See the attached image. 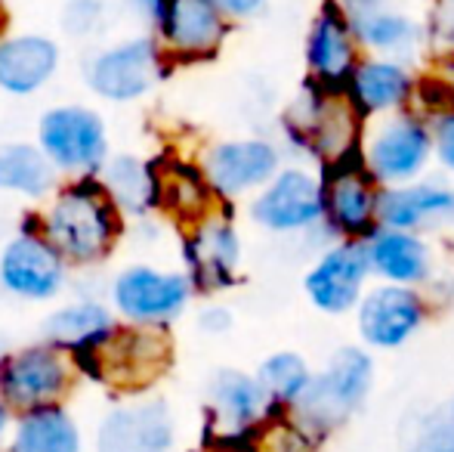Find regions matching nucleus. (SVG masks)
<instances>
[{
	"label": "nucleus",
	"instance_id": "obj_1",
	"mask_svg": "<svg viewBox=\"0 0 454 452\" xmlns=\"http://www.w3.org/2000/svg\"><path fill=\"white\" fill-rule=\"evenodd\" d=\"M37 229L66 264L93 266L114 251L124 233V220L102 180L78 177L56 195Z\"/></svg>",
	"mask_w": 454,
	"mask_h": 452
},
{
	"label": "nucleus",
	"instance_id": "obj_2",
	"mask_svg": "<svg viewBox=\"0 0 454 452\" xmlns=\"http://www.w3.org/2000/svg\"><path fill=\"white\" fill-rule=\"evenodd\" d=\"M371 391H374V356L359 344H347L334 350L318 372H312L309 387L287 412V418L312 447H318L325 437H331L356 412L364 409Z\"/></svg>",
	"mask_w": 454,
	"mask_h": 452
},
{
	"label": "nucleus",
	"instance_id": "obj_3",
	"mask_svg": "<svg viewBox=\"0 0 454 452\" xmlns=\"http://www.w3.org/2000/svg\"><path fill=\"white\" fill-rule=\"evenodd\" d=\"M78 372L90 375L93 381L112 387L127 397L149 391L168 375L174 362V344L168 326H130L114 322L99 341L72 353Z\"/></svg>",
	"mask_w": 454,
	"mask_h": 452
},
{
	"label": "nucleus",
	"instance_id": "obj_4",
	"mask_svg": "<svg viewBox=\"0 0 454 452\" xmlns=\"http://www.w3.org/2000/svg\"><path fill=\"white\" fill-rule=\"evenodd\" d=\"M74 372L72 356L47 341L10 350L0 360V403L12 416L56 406L72 391Z\"/></svg>",
	"mask_w": 454,
	"mask_h": 452
},
{
	"label": "nucleus",
	"instance_id": "obj_5",
	"mask_svg": "<svg viewBox=\"0 0 454 452\" xmlns=\"http://www.w3.org/2000/svg\"><path fill=\"white\" fill-rule=\"evenodd\" d=\"M362 164L377 186H405L420 180L433 158L430 121L418 112H395L371 127L359 146Z\"/></svg>",
	"mask_w": 454,
	"mask_h": 452
},
{
	"label": "nucleus",
	"instance_id": "obj_6",
	"mask_svg": "<svg viewBox=\"0 0 454 452\" xmlns=\"http://www.w3.org/2000/svg\"><path fill=\"white\" fill-rule=\"evenodd\" d=\"M37 149L56 170L74 177H93L108 158V131L90 106L66 103L41 115Z\"/></svg>",
	"mask_w": 454,
	"mask_h": 452
},
{
	"label": "nucleus",
	"instance_id": "obj_7",
	"mask_svg": "<svg viewBox=\"0 0 454 452\" xmlns=\"http://www.w3.org/2000/svg\"><path fill=\"white\" fill-rule=\"evenodd\" d=\"M192 282L180 270L127 266L112 282V304L130 326H168L192 301Z\"/></svg>",
	"mask_w": 454,
	"mask_h": 452
},
{
	"label": "nucleus",
	"instance_id": "obj_8",
	"mask_svg": "<svg viewBox=\"0 0 454 452\" xmlns=\"http://www.w3.org/2000/svg\"><path fill=\"white\" fill-rule=\"evenodd\" d=\"M164 72V56L155 37H127L99 50L87 62V84L108 103H133L155 87Z\"/></svg>",
	"mask_w": 454,
	"mask_h": 452
},
{
	"label": "nucleus",
	"instance_id": "obj_9",
	"mask_svg": "<svg viewBox=\"0 0 454 452\" xmlns=\"http://www.w3.org/2000/svg\"><path fill=\"white\" fill-rule=\"evenodd\" d=\"M251 220L278 235H297L322 226V177L306 168H281L263 189H257L251 202Z\"/></svg>",
	"mask_w": 454,
	"mask_h": 452
},
{
	"label": "nucleus",
	"instance_id": "obj_10",
	"mask_svg": "<svg viewBox=\"0 0 454 452\" xmlns=\"http://www.w3.org/2000/svg\"><path fill=\"white\" fill-rule=\"evenodd\" d=\"M427 313L430 310L418 289L380 282L356 304V332L364 350H402L424 329Z\"/></svg>",
	"mask_w": 454,
	"mask_h": 452
},
{
	"label": "nucleus",
	"instance_id": "obj_11",
	"mask_svg": "<svg viewBox=\"0 0 454 452\" xmlns=\"http://www.w3.org/2000/svg\"><path fill=\"white\" fill-rule=\"evenodd\" d=\"M275 416L257 378L220 369L207 385V428L214 443H245Z\"/></svg>",
	"mask_w": 454,
	"mask_h": 452
},
{
	"label": "nucleus",
	"instance_id": "obj_12",
	"mask_svg": "<svg viewBox=\"0 0 454 452\" xmlns=\"http://www.w3.org/2000/svg\"><path fill=\"white\" fill-rule=\"evenodd\" d=\"M377 195H380V186L364 170L359 152L334 162L331 174L322 180L328 233L337 239H368L377 229Z\"/></svg>",
	"mask_w": 454,
	"mask_h": 452
},
{
	"label": "nucleus",
	"instance_id": "obj_13",
	"mask_svg": "<svg viewBox=\"0 0 454 452\" xmlns=\"http://www.w3.org/2000/svg\"><path fill=\"white\" fill-rule=\"evenodd\" d=\"M368 254L364 242L356 239H337L318 254L316 264L306 270L303 291L316 310L328 316L353 313L356 304L368 291Z\"/></svg>",
	"mask_w": 454,
	"mask_h": 452
},
{
	"label": "nucleus",
	"instance_id": "obj_14",
	"mask_svg": "<svg viewBox=\"0 0 454 452\" xmlns=\"http://www.w3.org/2000/svg\"><path fill=\"white\" fill-rule=\"evenodd\" d=\"M0 285L22 301H53L66 285V260L41 229L25 226L0 251Z\"/></svg>",
	"mask_w": 454,
	"mask_h": 452
},
{
	"label": "nucleus",
	"instance_id": "obj_15",
	"mask_svg": "<svg viewBox=\"0 0 454 452\" xmlns=\"http://www.w3.org/2000/svg\"><path fill=\"white\" fill-rule=\"evenodd\" d=\"M281 170V152L270 139H226L207 149L201 174L210 193L239 199L251 189H263Z\"/></svg>",
	"mask_w": 454,
	"mask_h": 452
},
{
	"label": "nucleus",
	"instance_id": "obj_16",
	"mask_svg": "<svg viewBox=\"0 0 454 452\" xmlns=\"http://www.w3.org/2000/svg\"><path fill=\"white\" fill-rule=\"evenodd\" d=\"M174 443L176 422L164 400L114 406L96 428V452H170Z\"/></svg>",
	"mask_w": 454,
	"mask_h": 452
},
{
	"label": "nucleus",
	"instance_id": "obj_17",
	"mask_svg": "<svg viewBox=\"0 0 454 452\" xmlns=\"http://www.w3.org/2000/svg\"><path fill=\"white\" fill-rule=\"evenodd\" d=\"M414 87H418V78L405 62L368 56V59L356 62L353 75L347 78L340 93L349 103V109L362 121H368L377 115L387 118V115L405 112V106L414 99Z\"/></svg>",
	"mask_w": 454,
	"mask_h": 452
},
{
	"label": "nucleus",
	"instance_id": "obj_18",
	"mask_svg": "<svg viewBox=\"0 0 454 452\" xmlns=\"http://www.w3.org/2000/svg\"><path fill=\"white\" fill-rule=\"evenodd\" d=\"M356 62H359V41H356L353 28H349L337 0H325L322 10L312 19L309 35H306V68H309V81L328 87V91H334V87L343 91Z\"/></svg>",
	"mask_w": 454,
	"mask_h": 452
},
{
	"label": "nucleus",
	"instance_id": "obj_19",
	"mask_svg": "<svg viewBox=\"0 0 454 452\" xmlns=\"http://www.w3.org/2000/svg\"><path fill=\"white\" fill-rule=\"evenodd\" d=\"M183 258L192 291L214 295V291H223L235 282V270L241 260V239L229 220L204 218L185 239Z\"/></svg>",
	"mask_w": 454,
	"mask_h": 452
},
{
	"label": "nucleus",
	"instance_id": "obj_20",
	"mask_svg": "<svg viewBox=\"0 0 454 452\" xmlns=\"http://www.w3.org/2000/svg\"><path fill=\"white\" fill-rule=\"evenodd\" d=\"M158 35L170 56L183 62H198L223 47L229 22L214 0H170Z\"/></svg>",
	"mask_w": 454,
	"mask_h": 452
},
{
	"label": "nucleus",
	"instance_id": "obj_21",
	"mask_svg": "<svg viewBox=\"0 0 454 452\" xmlns=\"http://www.w3.org/2000/svg\"><path fill=\"white\" fill-rule=\"evenodd\" d=\"M364 254H368L371 276L387 285L418 289L433 276V251L420 233L377 226L364 239Z\"/></svg>",
	"mask_w": 454,
	"mask_h": 452
},
{
	"label": "nucleus",
	"instance_id": "obj_22",
	"mask_svg": "<svg viewBox=\"0 0 454 452\" xmlns=\"http://www.w3.org/2000/svg\"><path fill=\"white\" fill-rule=\"evenodd\" d=\"M449 218H454V186L445 180H414L387 186L377 195V226L420 233Z\"/></svg>",
	"mask_w": 454,
	"mask_h": 452
},
{
	"label": "nucleus",
	"instance_id": "obj_23",
	"mask_svg": "<svg viewBox=\"0 0 454 452\" xmlns=\"http://www.w3.org/2000/svg\"><path fill=\"white\" fill-rule=\"evenodd\" d=\"M62 50L47 35H16L0 41V91L31 97L56 78Z\"/></svg>",
	"mask_w": 454,
	"mask_h": 452
},
{
	"label": "nucleus",
	"instance_id": "obj_24",
	"mask_svg": "<svg viewBox=\"0 0 454 452\" xmlns=\"http://www.w3.org/2000/svg\"><path fill=\"white\" fill-rule=\"evenodd\" d=\"M6 452H84L78 422L62 403L16 416Z\"/></svg>",
	"mask_w": 454,
	"mask_h": 452
},
{
	"label": "nucleus",
	"instance_id": "obj_25",
	"mask_svg": "<svg viewBox=\"0 0 454 452\" xmlns=\"http://www.w3.org/2000/svg\"><path fill=\"white\" fill-rule=\"evenodd\" d=\"M347 22L353 28L356 41L362 47H368L374 56H383V59L405 62L424 44V28L408 12L395 10V6H380V10L368 12V16L347 19Z\"/></svg>",
	"mask_w": 454,
	"mask_h": 452
},
{
	"label": "nucleus",
	"instance_id": "obj_26",
	"mask_svg": "<svg viewBox=\"0 0 454 452\" xmlns=\"http://www.w3.org/2000/svg\"><path fill=\"white\" fill-rule=\"evenodd\" d=\"M155 170V208H164L185 224H201L207 214L210 186L198 168L183 162H158Z\"/></svg>",
	"mask_w": 454,
	"mask_h": 452
},
{
	"label": "nucleus",
	"instance_id": "obj_27",
	"mask_svg": "<svg viewBox=\"0 0 454 452\" xmlns=\"http://www.w3.org/2000/svg\"><path fill=\"white\" fill-rule=\"evenodd\" d=\"M114 326V316L99 301H74L53 310L43 320V341L66 350L68 356L90 347Z\"/></svg>",
	"mask_w": 454,
	"mask_h": 452
},
{
	"label": "nucleus",
	"instance_id": "obj_28",
	"mask_svg": "<svg viewBox=\"0 0 454 452\" xmlns=\"http://www.w3.org/2000/svg\"><path fill=\"white\" fill-rule=\"evenodd\" d=\"M102 186L121 214H139L155 208V170L137 155H114L102 164Z\"/></svg>",
	"mask_w": 454,
	"mask_h": 452
},
{
	"label": "nucleus",
	"instance_id": "obj_29",
	"mask_svg": "<svg viewBox=\"0 0 454 452\" xmlns=\"http://www.w3.org/2000/svg\"><path fill=\"white\" fill-rule=\"evenodd\" d=\"M56 183V168L47 162L37 143H4L0 146V189L25 199H43Z\"/></svg>",
	"mask_w": 454,
	"mask_h": 452
},
{
	"label": "nucleus",
	"instance_id": "obj_30",
	"mask_svg": "<svg viewBox=\"0 0 454 452\" xmlns=\"http://www.w3.org/2000/svg\"><path fill=\"white\" fill-rule=\"evenodd\" d=\"M257 385L263 387L275 416H287L312 381V369L297 350H275L257 366Z\"/></svg>",
	"mask_w": 454,
	"mask_h": 452
},
{
	"label": "nucleus",
	"instance_id": "obj_31",
	"mask_svg": "<svg viewBox=\"0 0 454 452\" xmlns=\"http://www.w3.org/2000/svg\"><path fill=\"white\" fill-rule=\"evenodd\" d=\"M402 452H454V424L445 418L442 406L414 418Z\"/></svg>",
	"mask_w": 454,
	"mask_h": 452
},
{
	"label": "nucleus",
	"instance_id": "obj_32",
	"mask_svg": "<svg viewBox=\"0 0 454 452\" xmlns=\"http://www.w3.org/2000/svg\"><path fill=\"white\" fill-rule=\"evenodd\" d=\"M102 12H106V6L99 0H68L66 12H62V25L68 35H93L102 22Z\"/></svg>",
	"mask_w": 454,
	"mask_h": 452
},
{
	"label": "nucleus",
	"instance_id": "obj_33",
	"mask_svg": "<svg viewBox=\"0 0 454 452\" xmlns=\"http://www.w3.org/2000/svg\"><path fill=\"white\" fill-rule=\"evenodd\" d=\"M430 131H433V155L442 162L445 170L454 174V109L430 118Z\"/></svg>",
	"mask_w": 454,
	"mask_h": 452
},
{
	"label": "nucleus",
	"instance_id": "obj_34",
	"mask_svg": "<svg viewBox=\"0 0 454 452\" xmlns=\"http://www.w3.org/2000/svg\"><path fill=\"white\" fill-rule=\"evenodd\" d=\"M198 329L207 335H223L232 329V313H229L226 307H220V304H214V307L201 310L198 313Z\"/></svg>",
	"mask_w": 454,
	"mask_h": 452
},
{
	"label": "nucleus",
	"instance_id": "obj_35",
	"mask_svg": "<svg viewBox=\"0 0 454 452\" xmlns=\"http://www.w3.org/2000/svg\"><path fill=\"white\" fill-rule=\"evenodd\" d=\"M226 19H251L266 10V0H214Z\"/></svg>",
	"mask_w": 454,
	"mask_h": 452
},
{
	"label": "nucleus",
	"instance_id": "obj_36",
	"mask_svg": "<svg viewBox=\"0 0 454 452\" xmlns=\"http://www.w3.org/2000/svg\"><path fill=\"white\" fill-rule=\"evenodd\" d=\"M168 6H170V0H133V10H137L155 31L161 28L164 16H168Z\"/></svg>",
	"mask_w": 454,
	"mask_h": 452
},
{
	"label": "nucleus",
	"instance_id": "obj_37",
	"mask_svg": "<svg viewBox=\"0 0 454 452\" xmlns=\"http://www.w3.org/2000/svg\"><path fill=\"white\" fill-rule=\"evenodd\" d=\"M337 6H340L347 19H359V16H368V12L380 10V6H389V0H337Z\"/></svg>",
	"mask_w": 454,
	"mask_h": 452
},
{
	"label": "nucleus",
	"instance_id": "obj_38",
	"mask_svg": "<svg viewBox=\"0 0 454 452\" xmlns=\"http://www.w3.org/2000/svg\"><path fill=\"white\" fill-rule=\"evenodd\" d=\"M436 19H439V22H436V28H433V35H436L439 41L449 47V53H454V12L442 10Z\"/></svg>",
	"mask_w": 454,
	"mask_h": 452
},
{
	"label": "nucleus",
	"instance_id": "obj_39",
	"mask_svg": "<svg viewBox=\"0 0 454 452\" xmlns=\"http://www.w3.org/2000/svg\"><path fill=\"white\" fill-rule=\"evenodd\" d=\"M442 84H445V91H449L451 106H454V53L445 56V62H442Z\"/></svg>",
	"mask_w": 454,
	"mask_h": 452
},
{
	"label": "nucleus",
	"instance_id": "obj_40",
	"mask_svg": "<svg viewBox=\"0 0 454 452\" xmlns=\"http://www.w3.org/2000/svg\"><path fill=\"white\" fill-rule=\"evenodd\" d=\"M10 428H12V412L0 403V452H4V440H6V434H10Z\"/></svg>",
	"mask_w": 454,
	"mask_h": 452
},
{
	"label": "nucleus",
	"instance_id": "obj_41",
	"mask_svg": "<svg viewBox=\"0 0 454 452\" xmlns=\"http://www.w3.org/2000/svg\"><path fill=\"white\" fill-rule=\"evenodd\" d=\"M207 452H245V449H241V443H214Z\"/></svg>",
	"mask_w": 454,
	"mask_h": 452
},
{
	"label": "nucleus",
	"instance_id": "obj_42",
	"mask_svg": "<svg viewBox=\"0 0 454 452\" xmlns=\"http://www.w3.org/2000/svg\"><path fill=\"white\" fill-rule=\"evenodd\" d=\"M442 412H445V418H449V422L454 424V397L449 400V403L442 406Z\"/></svg>",
	"mask_w": 454,
	"mask_h": 452
},
{
	"label": "nucleus",
	"instance_id": "obj_43",
	"mask_svg": "<svg viewBox=\"0 0 454 452\" xmlns=\"http://www.w3.org/2000/svg\"><path fill=\"white\" fill-rule=\"evenodd\" d=\"M4 28H6V10H4V4H0V41H4Z\"/></svg>",
	"mask_w": 454,
	"mask_h": 452
},
{
	"label": "nucleus",
	"instance_id": "obj_44",
	"mask_svg": "<svg viewBox=\"0 0 454 452\" xmlns=\"http://www.w3.org/2000/svg\"><path fill=\"white\" fill-rule=\"evenodd\" d=\"M445 4H454V0H445Z\"/></svg>",
	"mask_w": 454,
	"mask_h": 452
}]
</instances>
